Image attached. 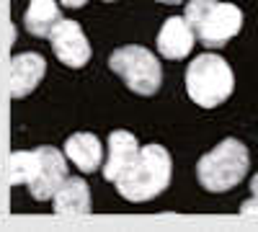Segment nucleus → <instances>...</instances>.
Instances as JSON below:
<instances>
[{
  "label": "nucleus",
  "instance_id": "f257e3e1",
  "mask_svg": "<svg viewBox=\"0 0 258 232\" xmlns=\"http://www.w3.org/2000/svg\"><path fill=\"white\" fill-rule=\"evenodd\" d=\"M68 178V163L57 147L41 144L31 152H13L8 158L11 186L26 183L36 201H47Z\"/></svg>",
  "mask_w": 258,
  "mask_h": 232
},
{
  "label": "nucleus",
  "instance_id": "f03ea898",
  "mask_svg": "<svg viewBox=\"0 0 258 232\" xmlns=\"http://www.w3.org/2000/svg\"><path fill=\"white\" fill-rule=\"evenodd\" d=\"M170 173H173V163L165 147L145 144L140 147L132 165L116 178V188L126 201H150L170 186Z\"/></svg>",
  "mask_w": 258,
  "mask_h": 232
},
{
  "label": "nucleus",
  "instance_id": "7ed1b4c3",
  "mask_svg": "<svg viewBox=\"0 0 258 232\" xmlns=\"http://www.w3.org/2000/svg\"><path fill=\"white\" fill-rule=\"evenodd\" d=\"M248 165H250L248 147L240 139L227 137L214 150H209L207 155L199 158L197 178H199L202 188H207L212 194H222V191L235 188L248 176Z\"/></svg>",
  "mask_w": 258,
  "mask_h": 232
},
{
  "label": "nucleus",
  "instance_id": "20e7f679",
  "mask_svg": "<svg viewBox=\"0 0 258 232\" xmlns=\"http://www.w3.org/2000/svg\"><path fill=\"white\" fill-rule=\"evenodd\" d=\"M186 24L202 44L220 49L243 29V13L232 3L220 0H191L186 6Z\"/></svg>",
  "mask_w": 258,
  "mask_h": 232
},
{
  "label": "nucleus",
  "instance_id": "39448f33",
  "mask_svg": "<svg viewBox=\"0 0 258 232\" xmlns=\"http://www.w3.org/2000/svg\"><path fill=\"white\" fill-rule=\"evenodd\" d=\"M235 75L220 54H199L186 70L188 98L204 109H214L232 96Z\"/></svg>",
  "mask_w": 258,
  "mask_h": 232
},
{
  "label": "nucleus",
  "instance_id": "423d86ee",
  "mask_svg": "<svg viewBox=\"0 0 258 232\" xmlns=\"http://www.w3.org/2000/svg\"><path fill=\"white\" fill-rule=\"evenodd\" d=\"M109 67L124 80L129 91L137 96H155L163 83V70L158 57L145 47H119L109 57Z\"/></svg>",
  "mask_w": 258,
  "mask_h": 232
},
{
  "label": "nucleus",
  "instance_id": "0eeeda50",
  "mask_svg": "<svg viewBox=\"0 0 258 232\" xmlns=\"http://www.w3.org/2000/svg\"><path fill=\"white\" fill-rule=\"evenodd\" d=\"M49 41H52V49H54V57L68 65L73 70L88 65L91 59V44L85 39L83 29L78 21H68V18H59L52 34H49Z\"/></svg>",
  "mask_w": 258,
  "mask_h": 232
},
{
  "label": "nucleus",
  "instance_id": "6e6552de",
  "mask_svg": "<svg viewBox=\"0 0 258 232\" xmlns=\"http://www.w3.org/2000/svg\"><path fill=\"white\" fill-rule=\"evenodd\" d=\"M47 72V62L36 52H24L16 54L11 59V70H8V86H11V98H24L29 96Z\"/></svg>",
  "mask_w": 258,
  "mask_h": 232
},
{
  "label": "nucleus",
  "instance_id": "1a4fd4ad",
  "mask_svg": "<svg viewBox=\"0 0 258 232\" xmlns=\"http://www.w3.org/2000/svg\"><path fill=\"white\" fill-rule=\"evenodd\" d=\"M194 49V31L183 16H170L158 31V52L165 59H183Z\"/></svg>",
  "mask_w": 258,
  "mask_h": 232
},
{
  "label": "nucleus",
  "instance_id": "9d476101",
  "mask_svg": "<svg viewBox=\"0 0 258 232\" xmlns=\"http://www.w3.org/2000/svg\"><path fill=\"white\" fill-rule=\"evenodd\" d=\"M137 152H140V142L132 132H124V129L111 132L109 134V160L103 165V178L116 183V178L132 165Z\"/></svg>",
  "mask_w": 258,
  "mask_h": 232
},
{
  "label": "nucleus",
  "instance_id": "9b49d317",
  "mask_svg": "<svg viewBox=\"0 0 258 232\" xmlns=\"http://www.w3.org/2000/svg\"><path fill=\"white\" fill-rule=\"evenodd\" d=\"M64 155H68L83 173H96L103 163V147L101 139L91 132H78L64 142Z\"/></svg>",
  "mask_w": 258,
  "mask_h": 232
},
{
  "label": "nucleus",
  "instance_id": "f8f14e48",
  "mask_svg": "<svg viewBox=\"0 0 258 232\" xmlns=\"http://www.w3.org/2000/svg\"><path fill=\"white\" fill-rule=\"evenodd\" d=\"M52 199H54L57 214H88L91 212V191L83 178H64Z\"/></svg>",
  "mask_w": 258,
  "mask_h": 232
},
{
  "label": "nucleus",
  "instance_id": "ddd939ff",
  "mask_svg": "<svg viewBox=\"0 0 258 232\" xmlns=\"http://www.w3.org/2000/svg\"><path fill=\"white\" fill-rule=\"evenodd\" d=\"M59 18L62 13L54 0H31L24 16V26L31 36H49Z\"/></svg>",
  "mask_w": 258,
  "mask_h": 232
},
{
  "label": "nucleus",
  "instance_id": "4468645a",
  "mask_svg": "<svg viewBox=\"0 0 258 232\" xmlns=\"http://www.w3.org/2000/svg\"><path fill=\"white\" fill-rule=\"evenodd\" d=\"M240 214H258V199L255 201H243Z\"/></svg>",
  "mask_w": 258,
  "mask_h": 232
},
{
  "label": "nucleus",
  "instance_id": "2eb2a0df",
  "mask_svg": "<svg viewBox=\"0 0 258 232\" xmlns=\"http://www.w3.org/2000/svg\"><path fill=\"white\" fill-rule=\"evenodd\" d=\"M62 6H68V8H83L85 3H88V0H59Z\"/></svg>",
  "mask_w": 258,
  "mask_h": 232
},
{
  "label": "nucleus",
  "instance_id": "dca6fc26",
  "mask_svg": "<svg viewBox=\"0 0 258 232\" xmlns=\"http://www.w3.org/2000/svg\"><path fill=\"white\" fill-rule=\"evenodd\" d=\"M250 188H253V196L258 199V173L253 176V181H250Z\"/></svg>",
  "mask_w": 258,
  "mask_h": 232
},
{
  "label": "nucleus",
  "instance_id": "f3484780",
  "mask_svg": "<svg viewBox=\"0 0 258 232\" xmlns=\"http://www.w3.org/2000/svg\"><path fill=\"white\" fill-rule=\"evenodd\" d=\"M158 3H168V6H173V3H183V0H158Z\"/></svg>",
  "mask_w": 258,
  "mask_h": 232
},
{
  "label": "nucleus",
  "instance_id": "a211bd4d",
  "mask_svg": "<svg viewBox=\"0 0 258 232\" xmlns=\"http://www.w3.org/2000/svg\"><path fill=\"white\" fill-rule=\"evenodd\" d=\"M103 3H114V0H103Z\"/></svg>",
  "mask_w": 258,
  "mask_h": 232
}]
</instances>
